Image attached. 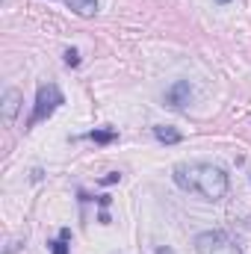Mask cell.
<instances>
[{
  "instance_id": "12",
  "label": "cell",
  "mask_w": 251,
  "mask_h": 254,
  "mask_svg": "<svg viewBox=\"0 0 251 254\" xmlns=\"http://www.w3.org/2000/svg\"><path fill=\"white\" fill-rule=\"evenodd\" d=\"M21 246H24L21 240H15V243H9V249H6V254H15V252H18V249H21Z\"/></svg>"
},
{
  "instance_id": "13",
  "label": "cell",
  "mask_w": 251,
  "mask_h": 254,
  "mask_svg": "<svg viewBox=\"0 0 251 254\" xmlns=\"http://www.w3.org/2000/svg\"><path fill=\"white\" fill-rule=\"evenodd\" d=\"M98 222H101V225H110V213H107V210H104V213H101V216H98Z\"/></svg>"
},
{
  "instance_id": "7",
  "label": "cell",
  "mask_w": 251,
  "mask_h": 254,
  "mask_svg": "<svg viewBox=\"0 0 251 254\" xmlns=\"http://www.w3.org/2000/svg\"><path fill=\"white\" fill-rule=\"evenodd\" d=\"M65 6L74 12V15H80V18H95L98 15V0H63Z\"/></svg>"
},
{
  "instance_id": "14",
  "label": "cell",
  "mask_w": 251,
  "mask_h": 254,
  "mask_svg": "<svg viewBox=\"0 0 251 254\" xmlns=\"http://www.w3.org/2000/svg\"><path fill=\"white\" fill-rule=\"evenodd\" d=\"M157 254H175L172 249H157Z\"/></svg>"
},
{
  "instance_id": "5",
  "label": "cell",
  "mask_w": 251,
  "mask_h": 254,
  "mask_svg": "<svg viewBox=\"0 0 251 254\" xmlns=\"http://www.w3.org/2000/svg\"><path fill=\"white\" fill-rule=\"evenodd\" d=\"M21 104H24V98H21L18 89H6V92H3V125H12V122H15Z\"/></svg>"
},
{
  "instance_id": "11",
  "label": "cell",
  "mask_w": 251,
  "mask_h": 254,
  "mask_svg": "<svg viewBox=\"0 0 251 254\" xmlns=\"http://www.w3.org/2000/svg\"><path fill=\"white\" fill-rule=\"evenodd\" d=\"M119 181H122V172H110L107 178H101V184H104V187H110V184H119Z\"/></svg>"
},
{
  "instance_id": "3",
  "label": "cell",
  "mask_w": 251,
  "mask_h": 254,
  "mask_svg": "<svg viewBox=\"0 0 251 254\" xmlns=\"http://www.w3.org/2000/svg\"><path fill=\"white\" fill-rule=\"evenodd\" d=\"M195 252L198 254H243V249L225 231H204V234L195 237Z\"/></svg>"
},
{
  "instance_id": "15",
  "label": "cell",
  "mask_w": 251,
  "mask_h": 254,
  "mask_svg": "<svg viewBox=\"0 0 251 254\" xmlns=\"http://www.w3.org/2000/svg\"><path fill=\"white\" fill-rule=\"evenodd\" d=\"M216 3H219V6H225V3H231V0H216Z\"/></svg>"
},
{
  "instance_id": "2",
  "label": "cell",
  "mask_w": 251,
  "mask_h": 254,
  "mask_svg": "<svg viewBox=\"0 0 251 254\" xmlns=\"http://www.w3.org/2000/svg\"><path fill=\"white\" fill-rule=\"evenodd\" d=\"M63 104H65L63 89H60L57 83H42V86H39V92H36L33 113H30V119H27V130H33L39 122H48V119H51Z\"/></svg>"
},
{
  "instance_id": "1",
  "label": "cell",
  "mask_w": 251,
  "mask_h": 254,
  "mask_svg": "<svg viewBox=\"0 0 251 254\" xmlns=\"http://www.w3.org/2000/svg\"><path fill=\"white\" fill-rule=\"evenodd\" d=\"M172 178L184 192H192L204 201H222L231 190L228 172L213 163H181V166H175Z\"/></svg>"
},
{
  "instance_id": "9",
  "label": "cell",
  "mask_w": 251,
  "mask_h": 254,
  "mask_svg": "<svg viewBox=\"0 0 251 254\" xmlns=\"http://www.w3.org/2000/svg\"><path fill=\"white\" fill-rule=\"evenodd\" d=\"M68 240H71V231L63 228V231H60V240L48 243V246H51V254H68Z\"/></svg>"
},
{
  "instance_id": "8",
  "label": "cell",
  "mask_w": 251,
  "mask_h": 254,
  "mask_svg": "<svg viewBox=\"0 0 251 254\" xmlns=\"http://www.w3.org/2000/svg\"><path fill=\"white\" fill-rule=\"evenodd\" d=\"M86 139H92V142H98V145H107V142L119 139V133H116V127H104V130H92V133H86Z\"/></svg>"
},
{
  "instance_id": "4",
  "label": "cell",
  "mask_w": 251,
  "mask_h": 254,
  "mask_svg": "<svg viewBox=\"0 0 251 254\" xmlns=\"http://www.w3.org/2000/svg\"><path fill=\"white\" fill-rule=\"evenodd\" d=\"M189 98H192V83H189V80H175V83L166 89V95H163L166 107H172V110H184L189 104Z\"/></svg>"
},
{
  "instance_id": "6",
  "label": "cell",
  "mask_w": 251,
  "mask_h": 254,
  "mask_svg": "<svg viewBox=\"0 0 251 254\" xmlns=\"http://www.w3.org/2000/svg\"><path fill=\"white\" fill-rule=\"evenodd\" d=\"M154 139L160 145H181L184 142V133L172 125H154Z\"/></svg>"
},
{
  "instance_id": "10",
  "label": "cell",
  "mask_w": 251,
  "mask_h": 254,
  "mask_svg": "<svg viewBox=\"0 0 251 254\" xmlns=\"http://www.w3.org/2000/svg\"><path fill=\"white\" fill-rule=\"evenodd\" d=\"M65 65H71V68H77V65H80V51H74V48H68V51H65Z\"/></svg>"
}]
</instances>
